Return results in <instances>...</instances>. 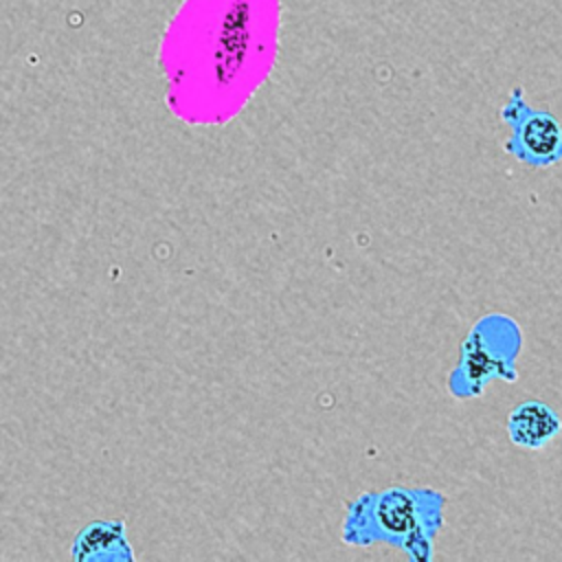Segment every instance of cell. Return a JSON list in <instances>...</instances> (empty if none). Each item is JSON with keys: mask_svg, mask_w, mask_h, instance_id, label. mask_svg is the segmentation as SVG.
Returning a JSON list of instances; mask_svg holds the SVG:
<instances>
[{"mask_svg": "<svg viewBox=\"0 0 562 562\" xmlns=\"http://www.w3.org/2000/svg\"><path fill=\"white\" fill-rule=\"evenodd\" d=\"M443 496L432 490L389 487L360 496L345 520V542H386L413 560H430L432 536L441 525Z\"/></svg>", "mask_w": 562, "mask_h": 562, "instance_id": "1", "label": "cell"}, {"mask_svg": "<svg viewBox=\"0 0 562 562\" xmlns=\"http://www.w3.org/2000/svg\"><path fill=\"white\" fill-rule=\"evenodd\" d=\"M562 432V417L540 400H525L507 415L509 441L525 450H542Z\"/></svg>", "mask_w": 562, "mask_h": 562, "instance_id": "3", "label": "cell"}, {"mask_svg": "<svg viewBox=\"0 0 562 562\" xmlns=\"http://www.w3.org/2000/svg\"><path fill=\"white\" fill-rule=\"evenodd\" d=\"M70 555L77 562L79 560L81 562H88V560H105V562L123 560V562H127L134 558L132 547L125 536V527L119 520H97V522H90L88 527H83L72 542Z\"/></svg>", "mask_w": 562, "mask_h": 562, "instance_id": "4", "label": "cell"}, {"mask_svg": "<svg viewBox=\"0 0 562 562\" xmlns=\"http://www.w3.org/2000/svg\"><path fill=\"white\" fill-rule=\"evenodd\" d=\"M501 119L512 127L505 151L531 167H549L562 158V123L547 110H536L516 88L501 110Z\"/></svg>", "mask_w": 562, "mask_h": 562, "instance_id": "2", "label": "cell"}]
</instances>
